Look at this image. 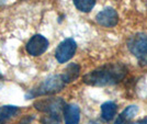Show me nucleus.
<instances>
[{
  "instance_id": "obj_12",
  "label": "nucleus",
  "mask_w": 147,
  "mask_h": 124,
  "mask_svg": "<svg viewBox=\"0 0 147 124\" xmlns=\"http://www.w3.org/2000/svg\"><path fill=\"white\" fill-rule=\"evenodd\" d=\"M73 2L81 12H90L96 5V0H73Z\"/></svg>"
},
{
  "instance_id": "obj_14",
  "label": "nucleus",
  "mask_w": 147,
  "mask_h": 124,
  "mask_svg": "<svg viewBox=\"0 0 147 124\" xmlns=\"http://www.w3.org/2000/svg\"><path fill=\"white\" fill-rule=\"evenodd\" d=\"M137 112H138V106H127L126 109L123 110V112L120 114V117L123 119H125V120H127V121H131L132 119L135 118V115L137 114Z\"/></svg>"
},
{
  "instance_id": "obj_1",
  "label": "nucleus",
  "mask_w": 147,
  "mask_h": 124,
  "mask_svg": "<svg viewBox=\"0 0 147 124\" xmlns=\"http://www.w3.org/2000/svg\"><path fill=\"white\" fill-rule=\"evenodd\" d=\"M126 74L127 68L125 65L122 63H112L89 71L84 76L82 80L86 85L94 87L112 86L122 81Z\"/></svg>"
},
{
  "instance_id": "obj_16",
  "label": "nucleus",
  "mask_w": 147,
  "mask_h": 124,
  "mask_svg": "<svg viewBox=\"0 0 147 124\" xmlns=\"http://www.w3.org/2000/svg\"><path fill=\"white\" fill-rule=\"evenodd\" d=\"M134 124H147V119H144V120H141V121H138V122H136Z\"/></svg>"
},
{
  "instance_id": "obj_9",
  "label": "nucleus",
  "mask_w": 147,
  "mask_h": 124,
  "mask_svg": "<svg viewBox=\"0 0 147 124\" xmlns=\"http://www.w3.org/2000/svg\"><path fill=\"white\" fill-rule=\"evenodd\" d=\"M80 75V66L76 63H70L66 68L63 70L61 78L66 84L75 81Z\"/></svg>"
},
{
  "instance_id": "obj_5",
  "label": "nucleus",
  "mask_w": 147,
  "mask_h": 124,
  "mask_svg": "<svg viewBox=\"0 0 147 124\" xmlns=\"http://www.w3.org/2000/svg\"><path fill=\"white\" fill-rule=\"evenodd\" d=\"M77 50V44L74 38H66L59 43L55 51V58L59 64L70 61Z\"/></svg>"
},
{
  "instance_id": "obj_6",
  "label": "nucleus",
  "mask_w": 147,
  "mask_h": 124,
  "mask_svg": "<svg viewBox=\"0 0 147 124\" xmlns=\"http://www.w3.org/2000/svg\"><path fill=\"white\" fill-rule=\"evenodd\" d=\"M49 46V40L41 34H35L29 40L25 45L26 53L31 56H40L44 54Z\"/></svg>"
},
{
  "instance_id": "obj_11",
  "label": "nucleus",
  "mask_w": 147,
  "mask_h": 124,
  "mask_svg": "<svg viewBox=\"0 0 147 124\" xmlns=\"http://www.w3.org/2000/svg\"><path fill=\"white\" fill-rule=\"evenodd\" d=\"M20 111L19 106H0V124H3L9 119L18 114Z\"/></svg>"
},
{
  "instance_id": "obj_15",
  "label": "nucleus",
  "mask_w": 147,
  "mask_h": 124,
  "mask_svg": "<svg viewBox=\"0 0 147 124\" xmlns=\"http://www.w3.org/2000/svg\"><path fill=\"white\" fill-rule=\"evenodd\" d=\"M114 124H132V123H131V121H127V120H125V119L119 117V118L115 120Z\"/></svg>"
},
{
  "instance_id": "obj_19",
  "label": "nucleus",
  "mask_w": 147,
  "mask_h": 124,
  "mask_svg": "<svg viewBox=\"0 0 147 124\" xmlns=\"http://www.w3.org/2000/svg\"><path fill=\"white\" fill-rule=\"evenodd\" d=\"M2 78H3V76H2V74H1V73H0V80H1Z\"/></svg>"
},
{
  "instance_id": "obj_13",
  "label": "nucleus",
  "mask_w": 147,
  "mask_h": 124,
  "mask_svg": "<svg viewBox=\"0 0 147 124\" xmlns=\"http://www.w3.org/2000/svg\"><path fill=\"white\" fill-rule=\"evenodd\" d=\"M42 124H61V113H44L41 118Z\"/></svg>"
},
{
  "instance_id": "obj_18",
  "label": "nucleus",
  "mask_w": 147,
  "mask_h": 124,
  "mask_svg": "<svg viewBox=\"0 0 147 124\" xmlns=\"http://www.w3.org/2000/svg\"><path fill=\"white\" fill-rule=\"evenodd\" d=\"M5 1H6V0H0V5H2V3L5 2Z\"/></svg>"
},
{
  "instance_id": "obj_3",
  "label": "nucleus",
  "mask_w": 147,
  "mask_h": 124,
  "mask_svg": "<svg viewBox=\"0 0 147 124\" xmlns=\"http://www.w3.org/2000/svg\"><path fill=\"white\" fill-rule=\"evenodd\" d=\"M127 47L129 52L140 61L142 66L147 65V35L137 33L129 38Z\"/></svg>"
},
{
  "instance_id": "obj_7",
  "label": "nucleus",
  "mask_w": 147,
  "mask_h": 124,
  "mask_svg": "<svg viewBox=\"0 0 147 124\" xmlns=\"http://www.w3.org/2000/svg\"><path fill=\"white\" fill-rule=\"evenodd\" d=\"M96 21L97 23L104 28H113L119 22V14L117 10L108 7L101 10L100 12L96 16Z\"/></svg>"
},
{
  "instance_id": "obj_10",
  "label": "nucleus",
  "mask_w": 147,
  "mask_h": 124,
  "mask_svg": "<svg viewBox=\"0 0 147 124\" xmlns=\"http://www.w3.org/2000/svg\"><path fill=\"white\" fill-rule=\"evenodd\" d=\"M117 111V106L112 101H107L101 106V118L105 122H110L115 117Z\"/></svg>"
},
{
  "instance_id": "obj_17",
  "label": "nucleus",
  "mask_w": 147,
  "mask_h": 124,
  "mask_svg": "<svg viewBox=\"0 0 147 124\" xmlns=\"http://www.w3.org/2000/svg\"><path fill=\"white\" fill-rule=\"evenodd\" d=\"M88 124H98V123H97V122H94V121H90Z\"/></svg>"
},
{
  "instance_id": "obj_8",
  "label": "nucleus",
  "mask_w": 147,
  "mask_h": 124,
  "mask_svg": "<svg viewBox=\"0 0 147 124\" xmlns=\"http://www.w3.org/2000/svg\"><path fill=\"white\" fill-rule=\"evenodd\" d=\"M64 120L65 124H79L80 121V109L77 104H66L64 108Z\"/></svg>"
},
{
  "instance_id": "obj_2",
  "label": "nucleus",
  "mask_w": 147,
  "mask_h": 124,
  "mask_svg": "<svg viewBox=\"0 0 147 124\" xmlns=\"http://www.w3.org/2000/svg\"><path fill=\"white\" fill-rule=\"evenodd\" d=\"M66 86V82L63 80L61 75H53L47 77L43 80L38 86L31 89L29 93L26 94V99L30 98H36V97H43L49 96L61 91Z\"/></svg>"
},
{
  "instance_id": "obj_4",
  "label": "nucleus",
  "mask_w": 147,
  "mask_h": 124,
  "mask_svg": "<svg viewBox=\"0 0 147 124\" xmlns=\"http://www.w3.org/2000/svg\"><path fill=\"white\" fill-rule=\"evenodd\" d=\"M34 108L43 113H61L66 106L61 98H45L34 102Z\"/></svg>"
}]
</instances>
